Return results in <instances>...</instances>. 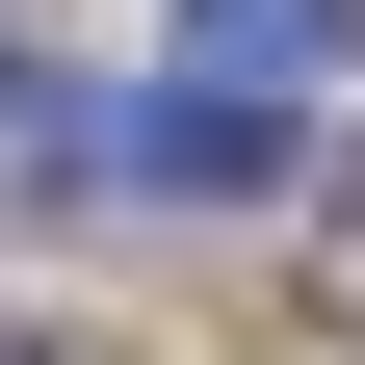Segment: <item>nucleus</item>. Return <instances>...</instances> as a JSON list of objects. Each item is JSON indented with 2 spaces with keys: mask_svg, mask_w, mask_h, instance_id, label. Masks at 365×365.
Masks as SVG:
<instances>
[{
  "mask_svg": "<svg viewBox=\"0 0 365 365\" xmlns=\"http://www.w3.org/2000/svg\"><path fill=\"white\" fill-rule=\"evenodd\" d=\"M105 182H157V209H235V182H287V105H235V78H157V105L78 130Z\"/></svg>",
  "mask_w": 365,
  "mask_h": 365,
  "instance_id": "obj_1",
  "label": "nucleus"
},
{
  "mask_svg": "<svg viewBox=\"0 0 365 365\" xmlns=\"http://www.w3.org/2000/svg\"><path fill=\"white\" fill-rule=\"evenodd\" d=\"M365 0H182V78H235V105H287L313 53H339Z\"/></svg>",
  "mask_w": 365,
  "mask_h": 365,
  "instance_id": "obj_2",
  "label": "nucleus"
},
{
  "mask_svg": "<svg viewBox=\"0 0 365 365\" xmlns=\"http://www.w3.org/2000/svg\"><path fill=\"white\" fill-rule=\"evenodd\" d=\"M0 365H78V339H53V313H0Z\"/></svg>",
  "mask_w": 365,
  "mask_h": 365,
  "instance_id": "obj_3",
  "label": "nucleus"
},
{
  "mask_svg": "<svg viewBox=\"0 0 365 365\" xmlns=\"http://www.w3.org/2000/svg\"><path fill=\"white\" fill-rule=\"evenodd\" d=\"M339 235H365V182H339Z\"/></svg>",
  "mask_w": 365,
  "mask_h": 365,
  "instance_id": "obj_4",
  "label": "nucleus"
}]
</instances>
